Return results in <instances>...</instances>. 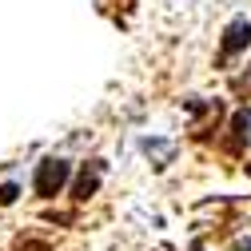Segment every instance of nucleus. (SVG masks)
I'll use <instances>...</instances> for the list:
<instances>
[{"mask_svg":"<svg viewBox=\"0 0 251 251\" xmlns=\"http://www.w3.org/2000/svg\"><path fill=\"white\" fill-rule=\"evenodd\" d=\"M68 179H72V164L64 160V155H44V160L36 164V176H32V192L40 200H56L60 192H64Z\"/></svg>","mask_w":251,"mask_h":251,"instance_id":"obj_1","label":"nucleus"},{"mask_svg":"<svg viewBox=\"0 0 251 251\" xmlns=\"http://www.w3.org/2000/svg\"><path fill=\"white\" fill-rule=\"evenodd\" d=\"M247 44H251V20H247V16H235V20L224 28V40H219V60H215V64L224 68L227 60H235L239 52H247Z\"/></svg>","mask_w":251,"mask_h":251,"instance_id":"obj_2","label":"nucleus"},{"mask_svg":"<svg viewBox=\"0 0 251 251\" xmlns=\"http://www.w3.org/2000/svg\"><path fill=\"white\" fill-rule=\"evenodd\" d=\"M104 172H108V164H104V160H88V164L80 168L76 183H72V200H76V203H88L92 196L100 192V179H104Z\"/></svg>","mask_w":251,"mask_h":251,"instance_id":"obj_3","label":"nucleus"},{"mask_svg":"<svg viewBox=\"0 0 251 251\" xmlns=\"http://www.w3.org/2000/svg\"><path fill=\"white\" fill-rule=\"evenodd\" d=\"M231 132H235V144L251 148V108H239L231 116Z\"/></svg>","mask_w":251,"mask_h":251,"instance_id":"obj_4","label":"nucleus"},{"mask_svg":"<svg viewBox=\"0 0 251 251\" xmlns=\"http://www.w3.org/2000/svg\"><path fill=\"white\" fill-rule=\"evenodd\" d=\"M20 200V183H4V187H0V207H12Z\"/></svg>","mask_w":251,"mask_h":251,"instance_id":"obj_5","label":"nucleus"},{"mask_svg":"<svg viewBox=\"0 0 251 251\" xmlns=\"http://www.w3.org/2000/svg\"><path fill=\"white\" fill-rule=\"evenodd\" d=\"M231 251H251V239H235V243H231Z\"/></svg>","mask_w":251,"mask_h":251,"instance_id":"obj_6","label":"nucleus"},{"mask_svg":"<svg viewBox=\"0 0 251 251\" xmlns=\"http://www.w3.org/2000/svg\"><path fill=\"white\" fill-rule=\"evenodd\" d=\"M20 251H48V243H28V247H20Z\"/></svg>","mask_w":251,"mask_h":251,"instance_id":"obj_7","label":"nucleus"},{"mask_svg":"<svg viewBox=\"0 0 251 251\" xmlns=\"http://www.w3.org/2000/svg\"><path fill=\"white\" fill-rule=\"evenodd\" d=\"M192 251H207V247H203V243H192Z\"/></svg>","mask_w":251,"mask_h":251,"instance_id":"obj_8","label":"nucleus"},{"mask_svg":"<svg viewBox=\"0 0 251 251\" xmlns=\"http://www.w3.org/2000/svg\"><path fill=\"white\" fill-rule=\"evenodd\" d=\"M247 176H251V164H247Z\"/></svg>","mask_w":251,"mask_h":251,"instance_id":"obj_9","label":"nucleus"},{"mask_svg":"<svg viewBox=\"0 0 251 251\" xmlns=\"http://www.w3.org/2000/svg\"><path fill=\"white\" fill-rule=\"evenodd\" d=\"M247 72H251V68H247Z\"/></svg>","mask_w":251,"mask_h":251,"instance_id":"obj_10","label":"nucleus"}]
</instances>
